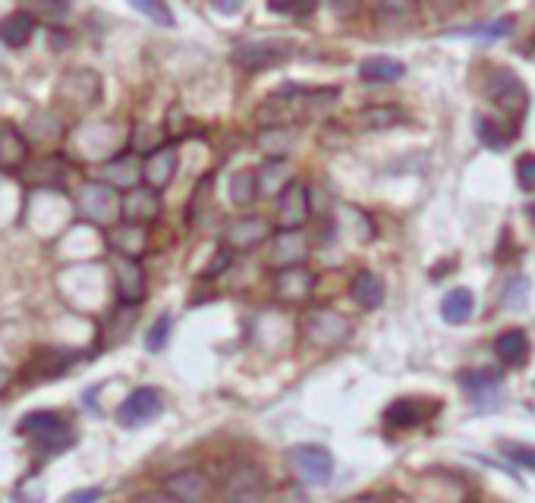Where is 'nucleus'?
Here are the masks:
<instances>
[{"label": "nucleus", "mask_w": 535, "mask_h": 503, "mask_svg": "<svg viewBox=\"0 0 535 503\" xmlns=\"http://www.w3.org/2000/svg\"><path fill=\"white\" fill-rule=\"evenodd\" d=\"M268 10L280 16H309L315 10V0H268Z\"/></svg>", "instance_id": "39"}, {"label": "nucleus", "mask_w": 535, "mask_h": 503, "mask_svg": "<svg viewBox=\"0 0 535 503\" xmlns=\"http://www.w3.org/2000/svg\"><path fill=\"white\" fill-rule=\"evenodd\" d=\"M494 349H498V359L504 362V365H523V362L530 359V337L517 328L504 330V334L498 337V343H494Z\"/></svg>", "instance_id": "24"}, {"label": "nucleus", "mask_w": 535, "mask_h": 503, "mask_svg": "<svg viewBox=\"0 0 535 503\" xmlns=\"http://www.w3.org/2000/svg\"><path fill=\"white\" fill-rule=\"evenodd\" d=\"M517 183H520V189H526V193L535 189V155H526L517 161Z\"/></svg>", "instance_id": "40"}, {"label": "nucleus", "mask_w": 535, "mask_h": 503, "mask_svg": "<svg viewBox=\"0 0 535 503\" xmlns=\"http://www.w3.org/2000/svg\"><path fill=\"white\" fill-rule=\"evenodd\" d=\"M293 54V44L286 38H268V41H249L233 50V63L243 69H271L286 63Z\"/></svg>", "instance_id": "5"}, {"label": "nucleus", "mask_w": 535, "mask_h": 503, "mask_svg": "<svg viewBox=\"0 0 535 503\" xmlns=\"http://www.w3.org/2000/svg\"><path fill=\"white\" fill-rule=\"evenodd\" d=\"M132 6H136L142 16H149L155 25H164V29H170L174 25V13L168 10V4L164 0H130Z\"/></svg>", "instance_id": "35"}, {"label": "nucleus", "mask_w": 535, "mask_h": 503, "mask_svg": "<svg viewBox=\"0 0 535 503\" xmlns=\"http://www.w3.org/2000/svg\"><path fill=\"white\" fill-rule=\"evenodd\" d=\"M101 500V488H86V491L67 494L60 503H98Z\"/></svg>", "instance_id": "44"}, {"label": "nucleus", "mask_w": 535, "mask_h": 503, "mask_svg": "<svg viewBox=\"0 0 535 503\" xmlns=\"http://www.w3.org/2000/svg\"><path fill=\"white\" fill-rule=\"evenodd\" d=\"M435 409L438 406L422 403V400H394V403L387 406L385 418H387V425H394V428H416V425L425 422Z\"/></svg>", "instance_id": "18"}, {"label": "nucleus", "mask_w": 535, "mask_h": 503, "mask_svg": "<svg viewBox=\"0 0 535 503\" xmlns=\"http://www.w3.org/2000/svg\"><path fill=\"white\" fill-rule=\"evenodd\" d=\"M79 359L76 353H63V349H41V353L32 359L29 365V378L32 381H48V378H57V374L69 372L73 368V362Z\"/></svg>", "instance_id": "19"}, {"label": "nucleus", "mask_w": 535, "mask_h": 503, "mask_svg": "<svg viewBox=\"0 0 535 503\" xmlns=\"http://www.w3.org/2000/svg\"><path fill=\"white\" fill-rule=\"evenodd\" d=\"M337 88H312L309 94H305V117H318V113L331 111L337 101Z\"/></svg>", "instance_id": "36"}, {"label": "nucleus", "mask_w": 535, "mask_h": 503, "mask_svg": "<svg viewBox=\"0 0 535 503\" xmlns=\"http://www.w3.org/2000/svg\"><path fill=\"white\" fill-rule=\"evenodd\" d=\"M174 174H177V148L174 145H161V148H155L149 157H145L142 180L149 183L155 193H161V189L174 180Z\"/></svg>", "instance_id": "14"}, {"label": "nucleus", "mask_w": 535, "mask_h": 503, "mask_svg": "<svg viewBox=\"0 0 535 503\" xmlns=\"http://www.w3.org/2000/svg\"><path fill=\"white\" fill-rule=\"evenodd\" d=\"M309 255V239L299 230H280L271 243V265L277 271H286V267H299Z\"/></svg>", "instance_id": "13"}, {"label": "nucleus", "mask_w": 535, "mask_h": 503, "mask_svg": "<svg viewBox=\"0 0 535 503\" xmlns=\"http://www.w3.org/2000/svg\"><path fill=\"white\" fill-rule=\"evenodd\" d=\"M170 328H174L170 315L158 318V321L149 328V334H145V349H149V353H161V349L168 346V340H170Z\"/></svg>", "instance_id": "37"}, {"label": "nucleus", "mask_w": 535, "mask_h": 503, "mask_svg": "<svg viewBox=\"0 0 535 503\" xmlns=\"http://www.w3.org/2000/svg\"><path fill=\"white\" fill-rule=\"evenodd\" d=\"M406 73V67L394 57H368L359 67V79L368 85H378V82H397Z\"/></svg>", "instance_id": "22"}, {"label": "nucleus", "mask_w": 535, "mask_h": 503, "mask_svg": "<svg viewBox=\"0 0 535 503\" xmlns=\"http://www.w3.org/2000/svg\"><path fill=\"white\" fill-rule=\"evenodd\" d=\"M231 265V249H221L218 255H214V261H212V267L205 271V277H218L224 267Z\"/></svg>", "instance_id": "45"}, {"label": "nucleus", "mask_w": 535, "mask_h": 503, "mask_svg": "<svg viewBox=\"0 0 535 503\" xmlns=\"http://www.w3.org/2000/svg\"><path fill=\"white\" fill-rule=\"evenodd\" d=\"M530 277L526 274H513L511 280L504 283V296H501V302L507 305V309H523L526 299H530Z\"/></svg>", "instance_id": "34"}, {"label": "nucleus", "mask_w": 535, "mask_h": 503, "mask_svg": "<svg viewBox=\"0 0 535 503\" xmlns=\"http://www.w3.org/2000/svg\"><path fill=\"white\" fill-rule=\"evenodd\" d=\"M120 211H123L126 224L145 227V224H151L158 214H161V199H158V193L151 186H136V189H130V193L123 195V205H120Z\"/></svg>", "instance_id": "12"}, {"label": "nucleus", "mask_w": 535, "mask_h": 503, "mask_svg": "<svg viewBox=\"0 0 535 503\" xmlns=\"http://www.w3.org/2000/svg\"><path fill=\"white\" fill-rule=\"evenodd\" d=\"M400 120H404V111H400V107L378 104V107H366V111L356 117V123H359L362 130H391V126H397Z\"/></svg>", "instance_id": "30"}, {"label": "nucleus", "mask_w": 535, "mask_h": 503, "mask_svg": "<svg viewBox=\"0 0 535 503\" xmlns=\"http://www.w3.org/2000/svg\"><path fill=\"white\" fill-rule=\"evenodd\" d=\"M485 92H488V98L494 101V107L504 111L507 117L520 120L530 111V92H526V85L520 82V76L511 73V69H494Z\"/></svg>", "instance_id": "3"}, {"label": "nucleus", "mask_w": 535, "mask_h": 503, "mask_svg": "<svg viewBox=\"0 0 535 503\" xmlns=\"http://www.w3.org/2000/svg\"><path fill=\"white\" fill-rule=\"evenodd\" d=\"M25 180L32 183V186H63L67 183V167H63L60 157H48V161H38L35 167L25 170Z\"/></svg>", "instance_id": "27"}, {"label": "nucleus", "mask_w": 535, "mask_h": 503, "mask_svg": "<svg viewBox=\"0 0 535 503\" xmlns=\"http://www.w3.org/2000/svg\"><path fill=\"white\" fill-rule=\"evenodd\" d=\"M6 381H10V372H6V368H0V387H4Z\"/></svg>", "instance_id": "50"}, {"label": "nucleus", "mask_w": 535, "mask_h": 503, "mask_svg": "<svg viewBox=\"0 0 535 503\" xmlns=\"http://www.w3.org/2000/svg\"><path fill=\"white\" fill-rule=\"evenodd\" d=\"M262 239H268V224L258 214H249V218H240L233 220L231 227H227V246L231 249H252V246H258Z\"/></svg>", "instance_id": "17"}, {"label": "nucleus", "mask_w": 535, "mask_h": 503, "mask_svg": "<svg viewBox=\"0 0 535 503\" xmlns=\"http://www.w3.org/2000/svg\"><path fill=\"white\" fill-rule=\"evenodd\" d=\"M161 409H164L161 393L151 391V387H139V391H132L130 397L120 403L117 422L123 425V428H142V425L155 422V418L161 416Z\"/></svg>", "instance_id": "6"}, {"label": "nucleus", "mask_w": 535, "mask_h": 503, "mask_svg": "<svg viewBox=\"0 0 535 503\" xmlns=\"http://www.w3.org/2000/svg\"><path fill=\"white\" fill-rule=\"evenodd\" d=\"M353 299L362 309H378L385 302V283L381 277H375L372 271H359L353 277Z\"/></svg>", "instance_id": "25"}, {"label": "nucleus", "mask_w": 535, "mask_h": 503, "mask_svg": "<svg viewBox=\"0 0 535 503\" xmlns=\"http://www.w3.org/2000/svg\"><path fill=\"white\" fill-rule=\"evenodd\" d=\"M473 311H476V299L467 286H457V290H450L441 299V315L448 324H467L473 318Z\"/></svg>", "instance_id": "23"}, {"label": "nucleus", "mask_w": 535, "mask_h": 503, "mask_svg": "<svg viewBox=\"0 0 535 503\" xmlns=\"http://www.w3.org/2000/svg\"><path fill=\"white\" fill-rule=\"evenodd\" d=\"M113 280H117V296L123 305L136 309L145 299V271H142V265H139V258L117 255V258H113Z\"/></svg>", "instance_id": "10"}, {"label": "nucleus", "mask_w": 535, "mask_h": 503, "mask_svg": "<svg viewBox=\"0 0 535 503\" xmlns=\"http://www.w3.org/2000/svg\"><path fill=\"white\" fill-rule=\"evenodd\" d=\"M130 503H170L164 494H139V498H132Z\"/></svg>", "instance_id": "47"}, {"label": "nucleus", "mask_w": 535, "mask_h": 503, "mask_svg": "<svg viewBox=\"0 0 535 503\" xmlns=\"http://www.w3.org/2000/svg\"><path fill=\"white\" fill-rule=\"evenodd\" d=\"M312 205H309V189L303 183H290V186L280 193L277 202V224L280 230H299L309 218Z\"/></svg>", "instance_id": "11"}, {"label": "nucleus", "mask_w": 535, "mask_h": 503, "mask_svg": "<svg viewBox=\"0 0 535 503\" xmlns=\"http://www.w3.org/2000/svg\"><path fill=\"white\" fill-rule=\"evenodd\" d=\"M353 4H356V0H331V6H334L337 13H349V10H353Z\"/></svg>", "instance_id": "48"}, {"label": "nucleus", "mask_w": 535, "mask_h": 503, "mask_svg": "<svg viewBox=\"0 0 535 503\" xmlns=\"http://www.w3.org/2000/svg\"><path fill=\"white\" fill-rule=\"evenodd\" d=\"M29 157V145H25L23 132L10 123H0V170H16Z\"/></svg>", "instance_id": "20"}, {"label": "nucleus", "mask_w": 535, "mask_h": 503, "mask_svg": "<svg viewBox=\"0 0 535 503\" xmlns=\"http://www.w3.org/2000/svg\"><path fill=\"white\" fill-rule=\"evenodd\" d=\"M16 431L23 437H29V441L35 444V447L41 450L44 456L63 454L67 447H73V437H76L67 418L57 416V412H50V409L29 412V416H25L23 422L16 425Z\"/></svg>", "instance_id": "1"}, {"label": "nucleus", "mask_w": 535, "mask_h": 503, "mask_svg": "<svg viewBox=\"0 0 535 503\" xmlns=\"http://www.w3.org/2000/svg\"><path fill=\"white\" fill-rule=\"evenodd\" d=\"M343 218H347V224L353 227V233H356V227H359V237L362 239H372V224L366 220V214L362 211H356V208H343Z\"/></svg>", "instance_id": "43"}, {"label": "nucleus", "mask_w": 535, "mask_h": 503, "mask_svg": "<svg viewBox=\"0 0 535 503\" xmlns=\"http://www.w3.org/2000/svg\"><path fill=\"white\" fill-rule=\"evenodd\" d=\"M256 180H258V193L262 195H277L293 183V180H286L284 157H271V161H265L262 167L256 170Z\"/></svg>", "instance_id": "26"}, {"label": "nucleus", "mask_w": 535, "mask_h": 503, "mask_svg": "<svg viewBox=\"0 0 535 503\" xmlns=\"http://www.w3.org/2000/svg\"><path fill=\"white\" fill-rule=\"evenodd\" d=\"M98 176L107 183L111 189H136V183L142 180V164L132 155H120L113 161H107L98 170Z\"/></svg>", "instance_id": "15"}, {"label": "nucleus", "mask_w": 535, "mask_h": 503, "mask_svg": "<svg viewBox=\"0 0 535 503\" xmlns=\"http://www.w3.org/2000/svg\"><path fill=\"white\" fill-rule=\"evenodd\" d=\"M258 148H262L268 157H284L286 151L293 148V130L290 126H265V130L258 132Z\"/></svg>", "instance_id": "28"}, {"label": "nucleus", "mask_w": 535, "mask_h": 503, "mask_svg": "<svg viewBox=\"0 0 535 503\" xmlns=\"http://www.w3.org/2000/svg\"><path fill=\"white\" fill-rule=\"evenodd\" d=\"M312 283H315V277H312V271H305L303 265L286 267V271H277V277H274V292H277L284 302H299V299L309 296Z\"/></svg>", "instance_id": "16"}, {"label": "nucleus", "mask_w": 535, "mask_h": 503, "mask_svg": "<svg viewBox=\"0 0 535 503\" xmlns=\"http://www.w3.org/2000/svg\"><path fill=\"white\" fill-rule=\"evenodd\" d=\"M349 330H353L349 318L334 309H318L315 315L309 318V324H305V334H309V340L318 343V346H337V343L347 340Z\"/></svg>", "instance_id": "8"}, {"label": "nucleus", "mask_w": 535, "mask_h": 503, "mask_svg": "<svg viewBox=\"0 0 535 503\" xmlns=\"http://www.w3.org/2000/svg\"><path fill=\"white\" fill-rule=\"evenodd\" d=\"M431 4H438V6H454V4H460V0H431Z\"/></svg>", "instance_id": "49"}, {"label": "nucleus", "mask_w": 535, "mask_h": 503, "mask_svg": "<svg viewBox=\"0 0 535 503\" xmlns=\"http://www.w3.org/2000/svg\"><path fill=\"white\" fill-rule=\"evenodd\" d=\"M375 4H378L381 16H391V19L413 16V0H375Z\"/></svg>", "instance_id": "41"}, {"label": "nucleus", "mask_w": 535, "mask_h": 503, "mask_svg": "<svg viewBox=\"0 0 535 503\" xmlns=\"http://www.w3.org/2000/svg\"><path fill=\"white\" fill-rule=\"evenodd\" d=\"M32 35H35V16H29V13L19 10L10 13L6 19H0V41L6 48H25Z\"/></svg>", "instance_id": "21"}, {"label": "nucleus", "mask_w": 535, "mask_h": 503, "mask_svg": "<svg viewBox=\"0 0 535 503\" xmlns=\"http://www.w3.org/2000/svg\"><path fill=\"white\" fill-rule=\"evenodd\" d=\"M256 195H258V180H256V174H252V170H240V174L231 176V199H233V205L249 208L252 202H256Z\"/></svg>", "instance_id": "33"}, {"label": "nucleus", "mask_w": 535, "mask_h": 503, "mask_svg": "<svg viewBox=\"0 0 535 503\" xmlns=\"http://www.w3.org/2000/svg\"><path fill=\"white\" fill-rule=\"evenodd\" d=\"M501 368H479V372H463L460 374V384H463V391L467 393H492V391H498L501 387Z\"/></svg>", "instance_id": "32"}, {"label": "nucleus", "mask_w": 535, "mask_h": 503, "mask_svg": "<svg viewBox=\"0 0 535 503\" xmlns=\"http://www.w3.org/2000/svg\"><path fill=\"white\" fill-rule=\"evenodd\" d=\"M476 132H479L482 145H488V148H507V145L513 142V136H517V130H511L507 123H498V120L492 117H479V123H476Z\"/></svg>", "instance_id": "29"}, {"label": "nucleus", "mask_w": 535, "mask_h": 503, "mask_svg": "<svg viewBox=\"0 0 535 503\" xmlns=\"http://www.w3.org/2000/svg\"><path fill=\"white\" fill-rule=\"evenodd\" d=\"M265 472L252 463L237 466L227 475V488H224V503H262L265 498Z\"/></svg>", "instance_id": "7"}, {"label": "nucleus", "mask_w": 535, "mask_h": 503, "mask_svg": "<svg viewBox=\"0 0 535 503\" xmlns=\"http://www.w3.org/2000/svg\"><path fill=\"white\" fill-rule=\"evenodd\" d=\"M501 454H504L507 460L513 463V466H520V469H532V472H535V447H530V444L504 441V444H501Z\"/></svg>", "instance_id": "38"}, {"label": "nucleus", "mask_w": 535, "mask_h": 503, "mask_svg": "<svg viewBox=\"0 0 535 503\" xmlns=\"http://www.w3.org/2000/svg\"><path fill=\"white\" fill-rule=\"evenodd\" d=\"M161 491L170 503H202L208 494V475L199 469H183L164 479Z\"/></svg>", "instance_id": "9"}, {"label": "nucleus", "mask_w": 535, "mask_h": 503, "mask_svg": "<svg viewBox=\"0 0 535 503\" xmlns=\"http://www.w3.org/2000/svg\"><path fill=\"white\" fill-rule=\"evenodd\" d=\"M111 243H113V249L120 255H126V258H139V252L145 249V230L136 224H123L111 233Z\"/></svg>", "instance_id": "31"}, {"label": "nucleus", "mask_w": 535, "mask_h": 503, "mask_svg": "<svg viewBox=\"0 0 535 503\" xmlns=\"http://www.w3.org/2000/svg\"><path fill=\"white\" fill-rule=\"evenodd\" d=\"M212 6L224 16H233V13L243 10V0H212Z\"/></svg>", "instance_id": "46"}, {"label": "nucleus", "mask_w": 535, "mask_h": 503, "mask_svg": "<svg viewBox=\"0 0 535 503\" xmlns=\"http://www.w3.org/2000/svg\"><path fill=\"white\" fill-rule=\"evenodd\" d=\"M286 466L303 485H324L334 475V456L318 444H296L286 450Z\"/></svg>", "instance_id": "2"}, {"label": "nucleus", "mask_w": 535, "mask_h": 503, "mask_svg": "<svg viewBox=\"0 0 535 503\" xmlns=\"http://www.w3.org/2000/svg\"><path fill=\"white\" fill-rule=\"evenodd\" d=\"M513 22H517V19H513V16L494 19L492 25H482V29H476V35H485V38H501V35H511V31H513Z\"/></svg>", "instance_id": "42"}, {"label": "nucleus", "mask_w": 535, "mask_h": 503, "mask_svg": "<svg viewBox=\"0 0 535 503\" xmlns=\"http://www.w3.org/2000/svg\"><path fill=\"white\" fill-rule=\"evenodd\" d=\"M366 503H375V500H366Z\"/></svg>", "instance_id": "51"}, {"label": "nucleus", "mask_w": 535, "mask_h": 503, "mask_svg": "<svg viewBox=\"0 0 535 503\" xmlns=\"http://www.w3.org/2000/svg\"><path fill=\"white\" fill-rule=\"evenodd\" d=\"M120 205L123 202L117 199V189H111L107 183H88L76 195V211L92 224H111L117 218Z\"/></svg>", "instance_id": "4"}]
</instances>
